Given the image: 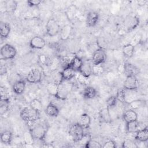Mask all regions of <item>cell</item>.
<instances>
[{"mask_svg":"<svg viewBox=\"0 0 148 148\" xmlns=\"http://www.w3.org/2000/svg\"><path fill=\"white\" fill-rule=\"evenodd\" d=\"M122 53L126 57L130 58L132 57L134 53V46L131 43L124 45L122 49Z\"/></svg>","mask_w":148,"mask_h":148,"instance_id":"obj_28","label":"cell"},{"mask_svg":"<svg viewBox=\"0 0 148 148\" xmlns=\"http://www.w3.org/2000/svg\"><path fill=\"white\" fill-rule=\"evenodd\" d=\"M25 88V82L23 80H17L13 84L12 89L13 92L17 94L20 95L24 92Z\"/></svg>","mask_w":148,"mask_h":148,"instance_id":"obj_13","label":"cell"},{"mask_svg":"<svg viewBox=\"0 0 148 148\" xmlns=\"http://www.w3.org/2000/svg\"><path fill=\"white\" fill-rule=\"evenodd\" d=\"M1 59L3 60H12L14 58L16 55L17 51L14 46L6 43L1 48Z\"/></svg>","mask_w":148,"mask_h":148,"instance_id":"obj_3","label":"cell"},{"mask_svg":"<svg viewBox=\"0 0 148 148\" xmlns=\"http://www.w3.org/2000/svg\"><path fill=\"white\" fill-rule=\"evenodd\" d=\"M1 91V99H9L8 97L7 92L4 87H1L0 88Z\"/></svg>","mask_w":148,"mask_h":148,"instance_id":"obj_47","label":"cell"},{"mask_svg":"<svg viewBox=\"0 0 148 148\" xmlns=\"http://www.w3.org/2000/svg\"><path fill=\"white\" fill-rule=\"evenodd\" d=\"M42 2V1L39 0H29L27 1V4L30 7H34L40 4Z\"/></svg>","mask_w":148,"mask_h":148,"instance_id":"obj_45","label":"cell"},{"mask_svg":"<svg viewBox=\"0 0 148 148\" xmlns=\"http://www.w3.org/2000/svg\"><path fill=\"white\" fill-rule=\"evenodd\" d=\"M99 14L96 12H90L86 16V24L88 27L95 26L98 21Z\"/></svg>","mask_w":148,"mask_h":148,"instance_id":"obj_12","label":"cell"},{"mask_svg":"<svg viewBox=\"0 0 148 148\" xmlns=\"http://www.w3.org/2000/svg\"><path fill=\"white\" fill-rule=\"evenodd\" d=\"M116 146V143L113 140H109L106 141L102 147L103 148H114Z\"/></svg>","mask_w":148,"mask_h":148,"instance_id":"obj_44","label":"cell"},{"mask_svg":"<svg viewBox=\"0 0 148 148\" xmlns=\"http://www.w3.org/2000/svg\"><path fill=\"white\" fill-rule=\"evenodd\" d=\"M124 72L127 76H136L139 73V69L133 64L130 63L124 64Z\"/></svg>","mask_w":148,"mask_h":148,"instance_id":"obj_15","label":"cell"},{"mask_svg":"<svg viewBox=\"0 0 148 148\" xmlns=\"http://www.w3.org/2000/svg\"><path fill=\"white\" fill-rule=\"evenodd\" d=\"M61 64L60 62V59H57V58H54L53 59L51 62H50V69L51 70L54 71L56 70L58 66L60 65Z\"/></svg>","mask_w":148,"mask_h":148,"instance_id":"obj_43","label":"cell"},{"mask_svg":"<svg viewBox=\"0 0 148 148\" xmlns=\"http://www.w3.org/2000/svg\"><path fill=\"white\" fill-rule=\"evenodd\" d=\"M45 45L46 42L44 39L39 36L33 37L29 42L30 47L36 49H41L45 47Z\"/></svg>","mask_w":148,"mask_h":148,"instance_id":"obj_11","label":"cell"},{"mask_svg":"<svg viewBox=\"0 0 148 148\" xmlns=\"http://www.w3.org/2000/svg\"><path fill=\"white\" fill-rule=\"evenodd\" d=\"M106 54L102 48L95 50L92 56V62L93 64H102L106 60Z\"/></svg>","mask_w":148,"mask_h":148,"instance_id":"obj_8","label":"cell"},{"mask_svg":"<svg viewBox=\"0 0 148 148\" xmlns=\"http://www.w3.org/2000/svg\"><path fill=\"white\" fill-rule=\"evenodd\" d=\"M135 139L140 142H146L148 139V130L147 127H146L143 129L139 130L136 132Z\"/></svg>","mask_w":148,"mask_h":148,"instance_id":"obj_19","label":"cell"},{"mask_svg":"<svg viewBox=\"0 0 148 148\" xmlns=\"http://www.w3.org/2000/svg\"><path fill=\"white\" fill-rule=\"evenodd\" d=\"M10 32V26L9 24L6 22L1 21L0 23V34L2 38H6Z\"/></svg>","mask_w":148,"mask_h":148,"instance_id":"obj_23","label":"cell"},{"mask_svg":"<svg viewBox=\"0 0 148 148\" xmlns=\"http://www.w3.org/2000/svg\"><path fill=\"white\" fill-rule=\"evenodd\" d=\"M122 147L124 148H137L138 147V146L134 142L127 139L123 142Z\"/></svg>","mask_w":148,"mask_h":148,"instance_id":"obj_40","label":"cell"},{"mask_svg":"<svg viewBox=\"0 0 148 148\" xmlns=\"http://www.w3.org/2000/svg\"><path fill=\"white\" fill-rule=\"evenodd\" d=\"M125 89V88H124ZM138 94L136 90H127L125 89L124 102L129 103L134 100L137 99Z\"/></svg>","mask_w":148,"mask_h":148,"instance_id":"obj_16","label":"cell"},{"mask_svg":"<svg viewBox=\"0 0 148 148\" xmlns=\"http://www.w3.org/2000/svg\"><path fill=\"white\" fill-rule=\"evenodd\" d=\"M23 139L24 140V142L26 145H31L33 144L34 143V139L32 137L31 133L30 132V131H25L24 134H23Z\"/></svg>","mask_w":148,"mask_h":148,"instance_id":"obj_38","label":"cell"},{"mask_svg":"<svg viewBox=\"0 0 148 148\" xmlns=\"http://www.w3.org/2000/svg\"><path fill=\"white\" fill-rule=\"evenodd\" d=\"M84 129L87 128L91 123V118L88 114L86 113L82 114L79 118L78 123Z\"/></svg>","mask_w":148,"mask_h":148,"instance_id":"obj_21","label":"cell"},{"mask_svg":"<svg viewBox=\"0 0 148 148\" xmlns=\"http://www.w3.org/2000/svg\"><path fill=\"white\" fill-rule=\"evenodd\" d=\"M117 99L116 97V96H111L106 101L107 103V107L108 108H113L116 106Z\"/></svg>","mask_w":148,"mask_h":148,"instance_id":"obj_41","label":"cell"},{"mask_svg":"<svg viewBox=\"0 0 148 148\" xmlns=\"http://www.w3.org/2000/svg\"><path fill=\"white\" fill-rule=\"evenodd\" d=\"M17 2L14 0H9L5 2V9L8 13H14L17 8Z\"/></svg>","mask_w":148,"mask_h":148,"instance_id":"obj_26","label":"cell"},{"mask_svg":"<svg viewBox=\"0 0 148 148\" xmlns=\"http://www.w3.org/2000/svg\"><path fill=\"white\" fill-rule=\"evenodd\" d=\"M12 139V134L9 131H5L1 134V140L4 144H10Z\"/></svg>","mask_w":148,"mask_h":148,"instance_id":"obj_33","label":"cell"},{"mask_svg":"<svg viewBox=\"0 0 148 148\" xmlns=\"http://www.w3.org/2000/svg\"><path fill=\"white\" fill-rule=\"evenodd\" d=\"M92 74L101 75L104 72V68L102 64H93L91 66Z\"/></svg>","mask_w":148,"mask_h":148,"instance_id":"obj_36","label":"cell"},{"mask_svg":"<svg viewBox=\"0 0 148 148\" xmlns=\"http://www.w3.org/2000/svg\"><path fill=\"white\" fill-rule=\"evenodd\" d=\"M127 131L130 133L136 132L139 129V123L137 120L126 123Z\"/></svg>","mask_w":148,"mask_h":148,"instance_id":"obj_27","label":"cell"},{"mask_svg":"<svg viewBox=\"0 0 148 148\" xmlns=\"http://www.w3.org/2000/svg\"><path fill=\"white\" fill-rule=\"evenodd\" d=\"M34 140H43L47 132L46 128L42 124H37L29 130Z\"/></svg>","mask_w":148,"mask_h":148,"instance_id":"obj_5","label":"cell"},{"mask_svg":"<svg viewBox=\"0 0 148 148\" xmlns=\"http://www.w3.org/2000/svg\"><path fill=\"white\" fill-rule=\"evenodd\" d=\"M61 73L63 80H69L75 76L76 71L69 66L64 68Z\"/></svg>","mask_w":148,"mask_h":148,"instance_id":"obj_14","label":"cell"},{"mask_svg":"<svg viewBox=\"0 0 148 148\" xmlns=\"http://www.w3.org/2000/svg\"><path fill=\"white\" fill-rule=\"evenodd\" d=\"M72 27L70 25L67 24L64 25L60 29V38L61 40H66L69 38L71 35V33L72 32Z\"/></svg>","mask_w":148,"mask_h":148,"instance_id":"obj_22","label":"cell"},{"mask_svg":"<svg viewBox=\"0 0 148 148\" xmlns=\"http://www.w3.org/2000/svg\"><path fill=\"white\" fill-rule=\"evenodd\" d=\"M26 80L30 83H40L42 80L41 72L37 68H33L28 73L26 77Z\"/></svg>","mask_w":148,"mask_h":148,"instance_id":"obj_9","label":"cell"},{"mask_svg":"<svg viewBox=\"0 0 148 148\" xmlns=\"http://www.w3.org/2000/svg\"><path fill=\"white\" fill-rule=\"evenodd\" d=\"M146 104V101L142 99H135L132 101V102L128 103V108L129 109L131 110H135L139 108H140L143 106H144Z\"/></svg>","mask_w":148,"mask_h":148,"instance_id":"obj_29","label":"cell"},{"mask_svg":"<svg viewBox=\"0 0 148 148\" xmlns=\"http://www.w3.org/2000/svg\"><path fill=\"white\" fill-rule=\"evenodd\" d=\"M39 60L40 61V62L42 63V64H46L47 62V57H46L45 55H43V54H41L39 56Z\"/></svg>","mask_w":148,"mask_h":148,"instance_id":"obj_48","label":"cell"},{"mask_svg":"<svg viewBox=\"0 0 148 148\" xmlns=\"http://www.w3.org/2000/svg\"><path fill=\"white\" fill-rule=\"evenodd\" d=\"M84 147L86 148H100L102 147V145L98 142L90 139L86 143Z\"/></svg>","mask_w":148,"mask_h":148,"instance_id":"obj_39","label":"cell"},{"mask_svg":"<svg viewBox=\"0 0 148 148\" xmlns=\"http://www.w3.org/2000/svg\"><path fill=\"white\" fill-rule=\"evenodd\" d=\"M96 94H97V91L95 89L92 87H89V86L85 88L82 92L83 97L84 98L88 99L94 98L95 96L96 95Z\"/></svg>","mask_w":148,"mask_h":148,"instance_id":"obj_25","label":"cell"},{"mask_svg":"<svg viewBox=\"0 0 148 148\" xmlns=\"http://www.w3.org/2000/svg\"><path fill=\"white\" fill-rule=\"evenodd\" d=\"M78 72L81 73L82 75H83L86 77H89L90 75L92 74L91 66L87 62H84V63L83 62L80 69Z\"/></svg>","mask_w":148,"mask_h":148,"instance_id":"obj_32","label":"cell"},{"mask_svg":"<svg viewBox=\"0 0 148 148\" xmlns=\"http://www.w3.org/2000/svg\"><path fill=\"white\" fill-rule=\"evenodd\" d=\"M73 87V84L69 80H63L58 86L57 93L56 98L60 100H65L69 95Z\"/></svg>","mask_w":148,"mask_h":148,"instance_id":"obj_1","label":"cell"},{"mask_svg":"<svg viewBox=\"0 0 148 148\" xmlns=\"http://www.w3.org/2000/svg\"><path fill=\"white\" fill-rule=\"evenodd\" d=\"M124 88L127 90H137L139 87V81L136 76H127L124 82Z\"/></svg>","mask_w":148,"mask_h":148,"instance_id":"obj_10","label":"cell"},{"mask_svg":"<svg viewBox=\"0 0 148 148\" xmlns=\"http://www.w3.org/2000/svg\"><path fill=\"white\" fill-rule=\"evenodd\" d=\"M99 115L102 121L105 123H110L111 121L112 117L108 107L102 109L99 112Z\"/></svg>","mask_w":148,"mask_h":148,"instance_id":"obj_20","label":"cell"},{"mask_svg":"<svg viewBox=\"0 0 148 148\" xmlns=\"http://www.w3.org/2000/svg\"><path fill=\"white\" fill-rule=\"evenodd\" d=\"M29 106L34 109V110L40 112L43 109V105L42 102L38 99H32L29 103Z\"/></svg>","mask_w":148,"mask_h":148,"instance_id":"obj_37","label":"cell"},{"mask_svg":"<svg viewBox=\"0 0 148 148\" xmlns=\"http://www.w3.org/2000/svg\"><path fill=\"white\" fill-rule=\"evenodd\" d=\"M46 33L50 36L57 35L60 31V26L56 20L53 18L49 19L46 25Z\"/></svg>","mask_w":148,"mask_h":148,"instance_id":"obj_7","label":"cell"},{"mask_svg":"<svg viewBox=\"0 0 148 148\" xmlns=\"http://www.w3.org/2000/svg\"><path fill=\"white\" fill-rule=\"evenodd\" d=\"M78 82L81 84L83 85H88L90 83V80L89 77H86L83 75H82L81 73L78 72L77 73H76L75 76Z\"/></svg>","mask_w":148,"mask_h":148,"instance_id":"obj_35","label":"cell"},{"mask_svg":"<svg viewBox=\"0 0 148 148\" xmlns=\"http://www.w3.org/2000/svg\"><path fill=\"white\" fill-rule=\"evenodd\" d=\"M139 20L135 15L129 14L125 17L123 21V25L128 31H132L135 29L139 24Z\"/></svg>","mask_w":148,"mask_h":148,"instance_id":"obj_6","label":"cell"},{"mask_svg":"<svg viewBox=\"0 0 148 148\" xmlns=\"http://www.w3.org/2000/svg\"><path fill=\"white\" fill-rule=\"evenodd\" d=\"M124 97H125V89L124 88L119 89L116 94V97L117 101L121 102H124Z\"/></svg>","mask_w":148,"mask_h":148,"instance_id":"obj_42","label":"cell"},{"mask_svg":"<svg viewBox=\"0 0 148 148\" xmlns=\"http://www.w3.org/2000/svg\"><path fill=\"white\" fill-rule=\"evenodd\" d=\"M58 84L55 82H49L46 85V90L48 93L54 97H56L58 91Z\"/></svg>","mask_w":148,"mask_h":148,"instance_id":"obj_31","label":"cell"},{"mask_svg":"<svg viewBox=\"0 0 148 148\" xmlns=\"http://www.w3.org/2000/svg\"><path fill=\"white\" fill-rule=\"evenodd\" d=\"M45 112L46 114L50 117H57L60 111L56 105L53 103H50L47 106L45 109Z\"/></svg>","mask_w":148,"mask_h":148,"instance_id":"obj_17","label":"cell"},{"mask_svg":"<svg viewBox=\"0 0 148 148\" xmlns=\"http://www.w3.org/2000/svg\"><path fill=\"white\" fill-rule=\"evenodd\" d=\"M140 38H141V37H140V35L136 34L134 36V38H132V39L131 40L132 42L130 43L134 46L135 45H137L138 43H139V41L140 40Z\"/></svg>","mask_w":148,"mask_h":148,"instance_id":"obj_46","label":"cell"},{"mask_svg":"<svg viewBox=\"0 0 148 148\" xmlns=\"http://www.w3.org/2000/svg\"><path fill=\"white\" fill-rule=\"evenodd\" d=\"M69 134L75 142H79L84 135V128L78 123L73 124L69 130Z\"/></svg>","mask_w":148,"mask_h":148,"instance_id":"obj_4","label":"cell"},{"mask_svg":"<svg viewBox=\"0 0 148 148\" xmlns=\"http://www.w3.org/2000/svg\"><path fill=\"white\" fill-rule=\"evenodd\" d=\"M123 119L126 123L135 121L138 119V115L134 110L128 109L124 113Z\"/></svg>","mask_w":148,"mask_h":148,"instance_id":"obj_18","label":"cell"},{"mask_svg":"<svg viewBox=\"0 0 148 148\" xmlns=\"http://www.w3.org/2000/svg\"><path fill=\"white\" fill-rule=\"evenodd\" d=\"M77 10V9L76 6L74 5H71L68 7V8L66 9V10L65 12V13H66L68 19L69 21H72V20H73L75 18Z\"/></svg>","mask_w":148,"mask_h":148,"instance_id":"obj_30","label":"cell"},{"mask_svg":"<svg viewBox=\"0 0 148 148\" xmlns=\"http://www.w3.org/2000/svg\"><path fill=\"white\" fill-rule=\"evenodd\" d=\"M21 118L27 123H32L39 119V112L32 109L30 106L24 107L20 113Z\"/></svg>","mask_w":148,"mask_h":148,"instance_id":"obj_2","label":"cell"},{"mask_svg":"<svg viewBox=\"0 0 148 148\" xmlns=\"http://www.w3.org/2000/svg\"><path fill=\"white\" fill-rule=\"evenodd\" d=\"M9 99H1L0 101V113L1 115L5 114L9 110Z\"/></svg>","mask_w":148,"mask_h":148,"instance_id":"obj_34","label":"cell"},{"mask_svg":"<svg viewBox=\"0 0 148 148\" xmlns=\"http://www.w3.org/2000/svg\"><path fill=\"white\" fill-rule=\"evenodd\" d=\"M83 64V60L79 57L75 56L71 62L70 66L75 71H79Z\"/></svg>","mask_w":148,"mask_h":148,"instance_id":"obj_24","label":"cell"}]
</instances>
